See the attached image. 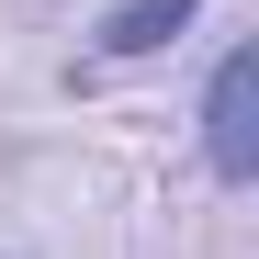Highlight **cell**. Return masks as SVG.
I'll list each match as a JSON object with an SVG mask.
<instances>
[{
  "instance_id": "cell-1",
  "label": "cell",
  "mask_w": 259,
  "mask_h": 259,
  "mask_svg": "<svg viewBox=\"0 0 259 259\" xmlns=\"http://www.w3.org/2000/svg\"><path fill=\"white\" fill-rule=\"evenodd\" d=\"M203 169H214L226 192L259 181V57H248V46H226L214 79H203Z\"/></svg>"
},
{
  "instance_id": "cell-2",
  "label": "cell",
  "mask_w": 259,
  "mask_h": 259,
  "mask_svg": "<svg viewBox=\"0 0 259 259\" xmlns=\"http://www.w3.org/2000/svg\"><path fill=\"white\" fill-rule=\"evenodd\" d=\"M192 12H203V0H113V12L91 23V46L124 68V57H158L169 46V34H192Z\"/></svg>"
}]
</instances>
